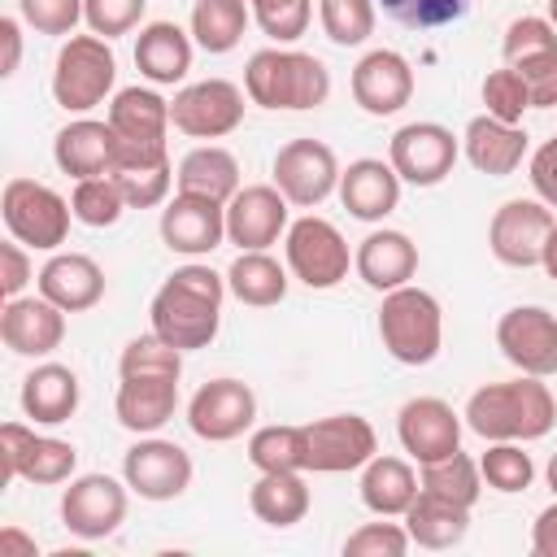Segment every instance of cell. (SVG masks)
<instances>
[{
  "label": "cell",
  "instance_id": "1",
  "mask_svg": "<svg viewBox=\"0 0 557 557\" xmlns=\"http://www.w3.org/2000/svg\"><path fill=\"white\" fill-rule=\"evenodd\" d=\"M222 296H226L222 274H213L209 265H183L152 296V309H148L152 331L183 352L205 348L222 326Z\"/></svg>",
  "mask_w": 557,
  "mask_h": 557
},
{
  "label": "cell",
  "instance_id": "2",
  "mask_svg": "<svg viewBox=\"0 0 557 557\" xmlns=\"http://www.w3.org/2000/svg\"><path fill=\"white\" fill-rule=\"evenodd\" d=\"M466 426L483 440H540L557 422V400L535 374L487 383L466 400Z\"/></svg>",
  "mask_w": 557,
  "mask_h": 557
},
{
  "label": "cell",
  "instance_id": "3",
  "mask_svg": "<svg viewBox=\"0 0 557 557\" xmlns=\"http://www.w3.org/2000/svg\"><path fill=\"white\" fill-rule=\"evenodd\" d=\"M244 91L261 109H318L331 96V70L313 52L261 48L248 57Z\"/></svg>",
  "mask_w": 557,
  "mask_h": 557
},
{
  "label": "cell",
  "instance_id": "4",
  "mask_svg": "<svg viewBox=\"0 0 557 557\" xmlns=\"http://www.w3.org/2000/svg\"><path fill=\"white\" fill-rule=\"evenodd\" d=\"M379 339L400 366H426L440 357L444 344V313L440 300L422 287H396L383 292L379 305Z\"/></svg>",
  "mask_w": 557,
  "mask_h": 557
},
{
  "label": "cell",
  "instance_id": "5",
  "mask_svg": "<svg viewBox=\"0 0 557 557\" xmlns=\"http://www.w3.org/2000/svg\"><path fill=\"white\" fill-rule=\"evenodd\" d=\"M109 126L117 144L113 170L126 165H161L170 161L165 152V131H170V100H161L148 87H122L109 104Z\"/></svg>",
  "mask_w": 557,
  "mask_h": 557
},
{
  "label": "cell",
  "instance_id": "6",
  "mask_svg": "<svg viewBox=\"0 0 557 557\" xmlns=\"http://www.w3.org/2000/svg\"><path fill=\"white\" fill-rule=\"evenodd\" d=\"M117 78V57L109 48V39L100 35H70L57 52V70H52V100L65 113H87L96 109Z\"/></svg>",
  "mask_w": 557,
  "mask_h": 557
},
{
  "label": "cell",
  "instance_id": "7",
  "mask_svg": "<svg viewBox=\"0 0 557 557\" xmlns=\"http://www.w3.org/2000/svg\"><path fill=\"white\" fill-rule=\"evenodd\" d=\"M0 213H4V226L17 244L26 248H44V252H57L70 235V200L57 196L48 183H35V178H9L4 183V196H0Z\"/></svg>",
  "mask_w": 557,
  "mask_h": 557
},
{
  "label": "cell",
  "instance_id": "8",
  "mask_svg": "<svg viewBox=\"0 0 557 557\" xmlns=\"http://www.w3.org/2000/svg\"><path fill=\"white\" fill-rule=\"evenodd\" d=\"M78 466V453L70 440H52V435H35L22 422H4L0 426V487H9L13 479L26 483H65Z\"/></svg>",
  "mask_w": 557,
  "mask_h": 557
},
{
  "label": "cell",
  "instance_id": "9",
  "mask_svg": "<svg viewBox=\"0 0 557 557\" xmlns=\"http://www.w3.org/2000/svg\"><path fill=\"white\" fill-rule=\"evenodd\" d=\"M348 261L352 257H348V244L335 231V222L305 213L287 226V270L305 287H313V292L335 287L339 278H348Z\"/></svg>",
  "mask_w": 557,
  "mask_h": 557
},
{
  "label": "cell",
  "instance_id": "10",
  "mask_svg": "<svg viewBox=\"0 0 557 557\" xmlns=\"http://www.w3.org/2000/svg\"><path fill=\"white\" fill-rule=\"evenodd\" d=\"M505 65L522 74L531 87V109H553L557 104V30L548 17H518L505 30Z\"/></svg>",
  "mask_w": 557,
  "mask_h": 557
},
{
  "label": "cell",
  "instance_id": "11",
  "mask_svg": "<svg viewBox=\"0 0 557 557\" xmlns=\"http://www.w3.org/2000/svg\"><path fill=\"white\" fill-rule=\"evenodd\" d=\"M457 135L440 122H409L392 135V148H387V161L392 170L400 174V183H413V187H435L453 174L457 165Z\"/></svg>",
  "mask_w": 557,
  "mask_h": 557
},
{
  "label": "cell",
  "instance_id": "12",
  "mask_svg": "<svg viewBox=\"0 0 557 557\" xmlns=\"http://www.w3.org/2000/svg\"><path fill=\"white\" fill-rule=\"evenodd\" d=\"M170 122H174V131H183L191 139H222L244 122V91L226 78L187 83L170 100Z\"/></svg>",
  "mask_w": 557,
  "mask_h": 557
},
{
  "label": "cell",
  "instance_id": "13",
  "mask_svg": "<svg viewBox=\"0 0 557 557\" xmlns=\"http://www.w3.org/2000/svg\"><path fill=\"white\" fill-rule=\"evenodd\" d=\"M305 448H309L305 470L344 474V470H361L379 453V435L361 413H331L305 426Z\"/></svg>",
  "mask_w": 557,
  "mask_h": 557
},
{
  "label": "cell",
  "instance_id": "14",
  "mask_svg": "<svg viewBox=\"0 0 557 557\" xmlns=\"http://www.w3.org/2000/svg\"><path fill=\"white\" fill-rule=\"evenodd\" d=\"M274 187L287 205L313 209L339 187V161L322 139H292L274 152Z\"/></svg>",
  "mask_w": 557,
  "mask_h": 557
},
{
  "label": "cell",
  "instance_id": "15",
  "mask_svg": "<svg viewBox=\"0 0 557 557\" xmlns=\"http://www.w3.org/2000/svg\"><path fill=\"white\" fill-rule=\"evenodd\" d=\"M496 348L522 374H535V379L557 374V313H548L540 305H518V309L500 313Z\"/></svg>",
  "mask_w": 557,
  "mask_h": 557
},
{
  "label": "cell",
  "instance_id": "16",
  "mask_svg": "<svg viewBox=\"0 0 557 557\" xmlns=\"http://www.w3.org/2000/svg\"><path fill=\"white\" fill-rule=\"evenodd\" d=\"M553 226H557V218L548 213L544 200H505V205L492 213V226H487L492 257H496L500 265H513V270L540 265L544 239H548Z\"/></svg>",
  "mask_w": 557,
  "mask_h": 557
},
{
  "label": "cell",
  "instance_id": "17",
  "mask_svg": "<svg viewBox=\"0 0 557 557\" xmlns=\"http://www.w3.org/2000/svg\"><path fill=\"white\" fill-rule=\"evenodd\" d=\"M252 418H257V396L239 379H209L187 405V426L209 444H226L244 435Z\"/></svg>",
  "mask_w": 557,
  "mask_h": 557
},
{
  "label": "cell",
  "instance_id": "18",
  "mask_svg": "<svg viewBox=\"0 0 557 557\" xmlns=\"http://www.w3.org/2000/svg\"><path fill=\"white\" fill-rule=\"evenodd\" d=\"M122 474H126V487L139 492L144 500H174L191 483V457L174 440L148 435L135 448H126Z\"/></svg>",
  "mask_w": 557,
  "mask_h": 557
},
{
  "label": "cell",
  "instance_id": "19",
  "mask_svg": "<svg viewBox=\"0 0 557 557\" xmlns=\"http://www.w3.org/2000/svg\"><path fill=\"white\" fill-rule=\"evenodd\" d=\"M126 518V487L109 474H83L70 479L65 496H61V522L78 535V540H104L122 527Z\"/></svg>",
  "mask_w": 557,
  "mask_h": 557
},
{
  "label": "cell",
  "instance_id": "20",
  "mask_svg": "<svg viewBox=\"0 0 557 557\" xmlns=\"http://www.w3.org/2000/svg\"><path fill=\"white\" fill-rule=\"evenodd\" d=\"M287 231V196L274 183L239 187L226 200V239L239 244V252L270 248Z\"/></svg>",
  "mask_w": 557,
  "mask_h": 557
},
{
  "label": "cell",
  "instance_id": "21",
  "mask_svg": "<svg viewBox=\"0 0 557 557\" xmlns=\"http://www.w3.org/2000/svg\"><path fill=\"white\" fill-rule=\"evenodd\" d=\"M161 239H165L170 252H183V257L213 252L226 239V205H218L209 196L178 191L161 209Z\"/></svg>",
  "mask_w": 557,
  "mask_h": 557
},
{
  "label": "cell",
  "instance_id": "22",
  "mask_svg": "<svg viewBox=\"0 0 557 557\" xmlns=\"http://www.w3.org/2000/svg\"><path fill=\"white\" fill-rule=\"evenodd\" d=\"M396 435H400L405 453L418 466H426V461H440L461 448V418L440 396H413L396 418Z\"/></svg>",
  "mask_w": 557,
  "mask_h": 557
},
{
  "label": "cell",
  "instance_id": "23",
  "mask_svg": "<svg viewBox=\"0 0 557 557\" xmlns=\"http://www.w3.org/2000/svg\"><path fill=\"white\" fill-rule=\"evenodd\" d=\"M0 339L17 357H48L65 339V309L48 296H13L0 313Z\"/></svg>",
  "mask_w": 557,
  "mask_h": 557
},
{
  "label": "cell",
  "instance_id": "24",
  "mask_svg": "<svg viewBox=\"0 0 557 557\" xmlns=\"http://www.w3.org/2000/svg\"><path fill=\"white\" fill-rule=\"evenodd\" d=\"M409 96H413V70L400 52L374 48L352 65V100L366 113H374V117L400 113L409 104Z\"/></svg>",
  "mask_w": 557,
  "mask_h": 557
},
{
  "label": "cell",
  "instance_id": "25",
  "mask_svg": "<svg viewBox=\"0 0 557 557\" xmlns=\"http://www.w3.org/2000/svg\"><path fill=\"white\" fill-rule=\"evenodd\" d=\"M113 409L117 422L135 435L161 431L178 409V374H122Z\"/></svg>",
  "mask_w": 557,
  "mask_h": 557
},
{
  "label": "cell",
  "instance_id": "26",
  "mask_svg": "<svg viewBox=\"0 0 557 557\" xmlns=\"http://www.w3.org/2000/svg\"><path fill=\"white\" fill-rule=\"evenodd\" d=\"M339 200L352 218L383 222L400 205V174L392 170V161L361 157L348 170H339Z\"/></svg>",
  "mask_w": 557,
  "mask_h": 557
},
{
  "label": "cell",
  "instance_id": "27",
  "mask_svg": "<svg viewBox=\"0 0 557 557\" xmlns=\"http://www.w3.org/2000/svg\"><path fill=\"white\" fill-rule=\"evenodd\" d=\"M35 283H39V296H48L65 313H83L104 296V270L83 252H52Z\"/></svg>",
  "mask_w": 557,
  "mask_h": 557
},
{
  "label": "cell",
  "instance_id": "28",
  "mask_svg": "<svg viewBox=\"0 0 557 557\" xmlns=\"http://www.w3.org/2000/svg\"><path fill=\"white\" fill-rule=\"evenodd\" d=\"M52 157H57L61 174H70V178H100V174H113V161H117L113 126H109V122L78 117V122H70V126L57 131Z\"/></svg>",
  "mask_w": 557,
  "mask_h": 557
},
{
  "label": "cell",
  "instance_id": "29",
  "mask_svg": "<svg viewBox=\"0 0 557 557\" xmlns=\"http://www.w3.org/2000/svg\"><path fill=\"white\" fill-rule=\"evenodd\" d=\"M357 274L374 292H396L418 274V244L405 231H370L352 257Z\"/></svg>",
  "mask_w": 557,
  "mask_h": 557
},
{
  "label": "cell",
  "instance_id": "30",
  "mask_svg": "<svg viewBox=\"0 0 557 557\" xmlns=\"http://www.w3.org/2000/svg\"><path fill=\"white\" fill-rule=\"evenodd\" d=\"M461 148H466V161L479 174L505 178L527 157V131L522 126H509V122H500L492 113H479V117H470V126L461 135Z\"/></svg>",
  "mask_w": 557,
  "mask_h": 557
},
{
  "label": "cell",
  "instance_id": "31",
  "mask_svg": "<svg viewBox=\"0 0 557 557\" xmlns=\"http://www.w3.org/2000/svg\"><path fill=\"white\" fill-rule=\"evenodd\" d=\"M135 65L148 83L174 87L191 70V39L174 22H148L135 39Z\"/></svg>",
  "mask_w": 557,
  "mask_h": 557
},
{
  "label": "cell",
  "instance_id": "32",
  "mask_svg": "<svg viewBox=\"0 0 557 557\" xmlns=\"http://www.w3.org/2000/svg\"><path fill=\"white\" fill-rule=\"evenodd\" d=\"M22 409H26V418L48 422V426L70 422L78 409V374L70 366H57V361L35 366L22 379Z\"/></svg>",
  "mask_w": 557,
  "mask_h": 557
},
{
  "label": "cell",
  "instance_id": "33",
  "mask_svg": "<svg viewBox=\"0 0 557 557\" xmlns=\"http://www.w3.org/2000/svg\"><path fill=\"white\" fill-rule=\"evenodd\" d=\"M418 492H422V483H418L413 466L400 461V457H379V453H374V457L361 466V505H366L370 513H379V518L405 513Z\"/></svg>",
  "mask_w": 557,
  "mask_h": 557
},
{
  "label": "cell",
  "instance_id": "34",
  "mask_svg": "<svg viewBox=\"0 0 557 557\" xmlns=\"http://www.w3.org/2000/svg\"><path fill=\"white\" fill-rule=\"evenodd\" d=\"M405 531H409V540L418 548H453L470 531V509L448 500V496L418 492L413 505L405 509Z\"/></svg>",
  "mask_w": 557,
  "mask_h": 557
},
{
  "label": "cell",
  "instance_id": "35",
  "mask_svg": "<svg viewBox=\"0 0 557 557\" xmlns=\"http://www.w3.org/2000/svg\"><path fill=\"white\" fill-rule=\"evenodd\" d=\"M178 191H191V196H209L218 205H226L235 191H239V161L218 148V144H205V148H191L183 161H178Z\"/></svg>",
  "mask_w": 557,
  "mask_h": 557
},
{
  "label": "cell",
  "instance_id": "36",
  "mask_svg": "<svg viewBox=\"0 0 557 557\" xmlns=\"http://www.w3.org/2000/svg\"><path fill=\"white\" fill-rule=\"evenodd\" d=\"M226 292L239 300V305H252V309H265V305H278L287 296V270L265 252H239L226 270Z\"/></svg>",
  "mask_w": 557,
  "mask_h": 557
},
{
  "label": "cell",
  "instance_id": "37",
  "mask_svg": "<svg viewBox=\"0 0 557 557\" xmlns=\"http://www.w3.org/2000/svg\"><path fill=\"white\" fill-rule=\"evenodd\" d=\"M248 505L261 522L270 527H296L305 513H309V483L300 470H274V474H261L248 492Z\"/></svg>",
  "mask_w": 557,
  "mask_h": 557
},
{
  "label": "cell",
  "instance_id": "38",
  "mask_svg": "<svg viewBox=\"0 0 557 557\" xmlns=\"http://www.w3.org/2000/svg\"><path fill=\"white\" fill-rule=\"evenodd\" d=\"M248 0H196L191 9V35L205 52H231L244 39L248 26Z\"/></svg>",
  "mask_w": 557,
  "mask_h": 557
},
{
  "label": "cell",
  "instance_id": "39",
  "mask_svg": "<svg viewBox=\"0 0 557 557\" xmlns=\"http://www.w3.org/2000/svg\"><path fill=\"white\" fill-rule=\"evenodd\" d=\"M248 461L261 470V474H274V470H305L309 466V448H305V426H261L252 431L248 440Z\"/></svg>",
  "mask_w": 557,
  "mask_h": 557
},
{
  "label": "cell",
  "instance_id": "40",
  "mask_svg": "<svg viewBox=\"0 0 557 557\" xmlns=\"http://www.w3.org/2000/svg\"><path fill=\"white\" fill-rule=\"evenodd\" d=\"M422 492H435V496H448V500H457V505H474L479 500V487H483V470H479V461H470L461 448L457 453H448V457H440V461H426L422 466Z\"/></svg>",
  "mask_w": 557,
  "mask_h": 557
},
{
  "label": "cell",
  "instance_id": "41",
  "mask_svg": "<svg viewBox=\"0 0 557 557\" xmlns=\"http://www.w3.org/2000/svg\"><path fill=\"white\" fill-rule=\"evenodd\" d=\"M479 470H483V483L496 492H527L535 479L531 453H522L518 440H492V448L479 457Z\"/></svg>",
  "mask_w": 557,
  "mask_h": 557
},
{
  "label": "cell",
  "instance_id": "42",
  "mask_svg": "<svg viewBox=\"0 0 557 557\" xmlns=\"http://www.w3.org/2000/svg\"><path fill=\"white\" fill-rule=\"evenodd\" d=\"M70 209L83 226H113L126 209V196L117 191L113 174H100V178H78L74 183V196H70Z\"/></svg>",
  "mask_w": 557,
  "mask_h": 557
},
{
  "label": "cell",
  "instance_id": "43",
  "mask_svg": "<svg viewBox=\"0 0 557 557\" xmlns=\"http://www.w3.org/2000/svg\"><path fill=\"white\" fill-rule=\"evenodd\" d=\"M322 30L339 48H357L374 35V0H322Z\"/></svg>",
  "mask_w": 557,
  "mask_h": 557
},
{
  "label": "cell",
  "instance_id": "44",
  "mask_svg": "<svg viewBox=\"0 0 557 557\" xmlns=\"http://www.w3.org/2000/svg\"><path fill=\"white\" fill-rule=\"evenodd\" d=\"M483 104H487V113H492V117H500V122L518 126V122H522V113L531 109V87L522 83V74H518L513 65L492 70V74L483 78Z\"/></svg>",
  "mask_w": 557,
  "mask_h": 557
},
{
  "label": "cell",
  "instance_id": "45",
  "mask_svg": "<svg viewBox=\"0 0 557 557\" xmlns=\"http://www.w3.org/2000/svg\"><path fill=\"white\" fill-rule=\"evenodd\" d=\"M113 183L126 196V209H152V205H161L170 196L174 170H170V161H161V165H126V170H113Z\"/></svg>",
  "mask_w": 557,
  "mask_h": 557
},
{
  "label": "cell",
  "instance_id": "46",
  "mask_svg": "<svg viewBox=\"0 0 557 557\" xmlns=\"http://www.w3.org/2000/svg\"><path fill=\"white\" fill-rule=\"evenodd\" d=\"M117 374H183V348L165 344L157 331L139 335V339H131L122 348Z\"/></svg>",
  "mask_w": 557,
  "mask_h": 557
},
{
  "label": "cell",
  "instance_id": "47",
  "mask_svg": "<svg viewBox=\"0 0 557 557\" xmlns=\"http://www.w3.org/2000/svg\"><path fill=\"white\" fill-rule=\"evenodd\" d=\"M257 26L274 39V44H292L309 30V0H248Z\"/></svg>",
  "mask_w": 557,
  "mask_h": 557
},
{
  "label": "cell",
  "instance_id": "48",
  "mask_svg": "<svg viewBox=\"0 0 557 557\" xmlns=\"http://www.w3.org/2000/svg\"><path fill=\"white\" fill-rule=\"evenodd\" d=\"M374 4H383L387 17H396L400 26H413V30L448 26L470 9V0H374Z\"/></svg>",
  "mask_w": 557,
  "mask_h": 557
},
{
  "label": "cell",
  "instance_id": "49",
  "mask_svg": "<svg viewBox=\"0 0 557 557\" xmlns=\"http://www.w3.org/2000/svg\"><path fill=\"white\" fill-rule=\"evenodd\" d=\"M409 531L396 522H366L344 540V557H405L409 553Z\"/></svg>",
  "mask_w": 557,
  "mask_h": 557
},
{
  "label": "cell",
  "instance_id": "50",
  "mask_svg": "<svg viewBox=\"0 0 557 557\" xmlns=\"http://www.w3.org/2000/svg\"><path fill=\"white\" fill-rule=\"evenodd\" d=\"M144 9H148V0H83V22L91 26V35L117 39L139 26Z\"/></svg>",
  "mask_w": 557,
  "mask_h": 557
},
{
  "label": "cell",
  "instance_id": "51",
  "mask_svg": "<svg viewBox=\"0 0 557 557\" xmlns=\"http://www.w3.org/2000/svg\"><path fill=\"white\" fill-rule=\"evenodd\" d=\"M17 13L39 35H74L83 17V0H17Z\"/></svg>",
  "mask_w": 557,
  "mask_h": 557
},
{
  "label": "cell",
  "instance_id": "52",
  "mask_svg": "<svg viewBox=\"0 0 557 557\" xmlns=\"http://www.w3.org/2000/svg\"><path fill=\"white\" fill-rule=\"evenodd\" d=\"M35 278V270H30V257H26V248L13 239V244H0V292H4V300H13V296H22V287Z\"/></svg>",
  "mask_w": 557,
  "mask_h": 557
},
{
  "label": "cell",
  "instance_id": "53",
  "mask_svg": "<svg viewBox=\"0 0 557 557\" xmlns=\"http://www.w3.org/2000/svg\"><path fill=\"white\" fill-rule=\"evenodd\" d=\"M531 187H535V196L548 209H557V135L535 148V157H531Z\"/></svg>",
  "mask_w": 557,
  "mask_h": 557
},
{
  "label": "cell",
  "instance_id": "54",
  "mask_svg": "<svg viewBox=\"0 0 557 557\" xmlns=\"http://www.w3.org/2000/svg\"><path fill=\"white\" fill-rule=\"evenodd\" d=\"M531 553L535 557H557V505L540 509V518L531 527Z\"/></svg>",
  "mask_w": 557,
  "mask_h": 557
},
{
  "label": "cell",
  "instance_id": "55",
  "mask_svg": "<svg viewBox=\"0 0 557 557\" xmlns=\"http://www.w3.org/2000/svg\"><path fill=\"white\" fill-rule=\"evenodd\" d=\"M0 39H4V61H0V74L9 78L22 61V30H17V17H0Z\"/></svg>",
  "mask_w": 557,
  "mask_h": 557
},
{
  "label": "cell",
  "instance_id": "56",
  "mask_svg": "<svg viewBox=\"0 0 557 557\" xmlns=\"http://www.w3.org/2000/svg\"><path fill=\"white\" fill-rule=\"evenodd\" d=\"M0 544H4V548H13V553L35 557V540H26V535H22V531H13V527H4V531H0Z\"/></svg>",
  "mask_w": 557,
  "mask_h": 557
},
{
  "label": "cell",
  "instance_id": "57",
  "mask_svg": "<svg viewBox=\"0 0 557 557\" xmlns=\"http://www.w3.org/2000/svg\"><path fill=\"white\" fill-rule=\"evenodd\" d=\"M540 265L548 270V278H557V226H553L548 239H544V257H540Z\"/></svg>",
  "mask_w": 557,
  "mask_h": 557
},
{
  "label": "cell",
  "instance_id": "58",
  "mask_svg": "<svg viewBox=\"0 0 557 557\" xmlns=\"http://www.w3.org/2000/svg\"><path fill=\"white\" fill-rule=\"evenodd\" d=\"M544 474H548V487H553V492H557V453H553V457H548V470H544Z\"/></svg>",
  "mask_w": 557,
  "mask_h": 557
},
{
  "label": "cell",
  "instance_id": "59",
  "mask_svg": "<svg viewBox=\"0 0 557 557\" xmlns=\"http://www.w3.org/2000/svg\"><path fill=\"white\" fill-rule=\"evenodd\" d=\"M548 22H553V30H557V0H548Z\"/></svg>",
  "mask_w": 557,
  "mask_h": 557
}]
</instances>
